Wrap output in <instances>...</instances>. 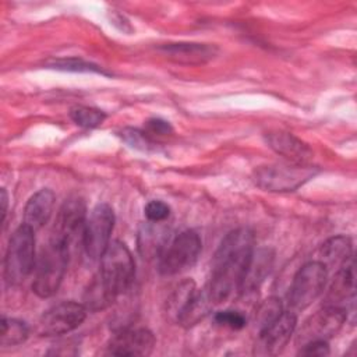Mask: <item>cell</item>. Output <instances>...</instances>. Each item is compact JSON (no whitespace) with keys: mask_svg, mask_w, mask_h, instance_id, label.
<instances>
[{"mask_svg":"<svg viewBox=\"0 0 357 357\" xmlns=\"http://www.w3.org/2000/svg\"><path fill=\"white\" fill-rule=\"evenodd\" d=\"M254 251L255 238L250 229L240 227L225 236L212 259L205 289L213 304L226 303L241 293Z\"/></svg>","mask_w":357,"mask_h":357,"instance_id":"1","label":"cell"},{"mask_svg":"<svg viewBox=\"0 0 357 357\" xmlns=\"http://www.w3.org/2000/svg\"><path fill=\"white\" fill-rule=\"evenodd\" d=\"M99 261V271L86 286L82 297V304L92 312L110 307L120 294L130 289L135 275L131 251L121 241H112Z\"/></svg>","mask_w":357,"mask_h":357,"instance_id":"2","label":"cell"},{"mask_svg":"<svg viewBox=\"0 0 357 357\" xmlns=\"http://www.w3.org/2000/svg\"><path fill=\"white\" fill-rule=\"evenodd\" d=\"M70 252L68 245L53 237L50 238L47 245L42 250L35 268L32 290L36 296L47 298L59 290L67 271Z\"/></svg>","mask_w":357,"mask_h":357,"instance_id":"3","label":"cell"},{"mask_svg":"<svg viewBox=\"0 0 357 357\" xmlns=\"http://www.w3.org/2000/svg\"><path fill=\"white\" fill-rule=\"evenodd\" d=\"M4 280L8 286L21 284L35 268V230L18 226L8 240L3 264Z\"/></svg>","mask_w":357,"mask_h":357,"instance_id":"4","label":"cell"},{"mask_svg":"<svg viewBox=\"0 0 357 357\" xmlns=\"http://www.w3.org/2000/svg\"><path fill=\"white\" fill-rule=\"evenodd\" d=\"M318 174V169L308 163H272L259 166L254 170V183L272 192L294 191Z\"/></svg>","mask_w":357,"mask_h":357,"instance_id":"5","label":"cell"},{"mask_svg":"<svg viewBox=\"0 0 357 357\" xmlns=\"http://www.w3.org/2000/svg\"><path fill=\"white\" fill-rule=\"evenodd\" d=\"M328 271L317 259L304 264L293 276L287 293L290 311L298 312L310 307L325 290Z\"/></svg>","mask_w":357,"mask_h":357,"instance_id":"6","label":"cell"},{"mask_svg":"<svg viewBox=\"0 0 357 357\" xmlns=\"http://www.w3.org/2000/svg\"><path fill=\"white\" fill-rule=\"evenodd\" d=\"M202 248V241L197 231L184 230L167 241L159 255L158 269L162 275L173 276L191 268Z\"/></svg>","mask_w":357,"mask_h":357,"instance_id":"7","label":"cell"},{"mask_svg":"<svg viewBox=\"0 0 357 357\" xmlns=\"http://www.w3.org/2000/svg\"><path fill=\"white\" fill-rule=\"evenodd\" d=\"M114 227V212L109 204H98L86 219L82 245L91 259H100L110 244Z\"/></svg>","mask_w":357,"mask_h":357,"instance_id":"8","label":"cell"},{"mask_svg":"<svg viewBox=\"0 0 357 357\" xmlns=\"http://www.w3.org/2000/svg\"><path fill=\"white\" fill-rule=\"evenodd\" d=\"M88 310L82 303L61 301L52 305L39 319V332L46 336L66 335L77 329L86 318Z\"/></svg>","mask_w":357,"mask_h":357,"instance_id":"9","label":"cell"},{"mask_svg":"<svg viewBox=\"0 0 357 357\" xmlns=\"http://www.w3.org/2000/svg\"><path fill=\"white\" fill-rule=\"evenodd\" d=\"M86 206L81 197H70L64 201L59 209L56 225L52 237L73 247V244L84 236V229L86 223Z\"/></svg>","mask_w":357,"mask_h":357,"instance_id":"10","label":"cell"},{"mask_svg":"<svg viewBox=\"0 0 357 357\" xmlns=\"http://www.w3.org/2000/svg\"><path fill=\"white\" fill-rule=\"evenodd\" d=\"M346 317V308L324 305L304 321L297 335V343L301 346L312 340H329L343 326Z\"/></svg>","mask_w":357,"mask_h":357,"instance_id":"11","label":"cell"},{"mask_svg":"<svg viewBox=\"0 0 357 357\" xmlns=\"http://www.w3.org/2000/svg\"><path fill=\"white\" fill-rule=\"evenodd\" d=\"M297 326V315L293 311H283L275 321L258 331L255 353L261 356H276L289 343Z\"/></svg>","mask_w":357,"mask_h":357,"instance_id":"12","label":"cell"},{"mask_svg":"<svg viewBox=\"0 0 357 357\" xmlns=\"http://www.w3.org/2000/svg\"><path fill=\"white\" fill-rule=\"evenodd\" d=\"M155 347V336L146 328L120 329L107 343L113 356H148Z\"/></svg>","mask_w":357,"mask_h":357,"instance_id":"13","label":"cell"},{"mask_svg":"<svg viewBox=\"0 0 357 357\" xmlns=\"http://www.w3.org/2000/svg\"><path fill=\"white\" fill-rule=\"evenodd\" d=\"M163 56L169 60L185 64V66H198L205 64L213 60L219 49L211 43H197V42H178V43H169L159 47Z\"/></svg>","mask_w":357,"mask_h":357,"instance_id":"14","label":"cell"},{"mask_svg":"<svg viewBox=\"0 0 357 357\" xmlns=\"http://www.w3.org/2000/svg\"><path fill=\"white\" fill-rule=\"evenodd\" d=\"M265 141L272 151H275L278 155H282L289 162L308 163V160L312 158L311 148L304 141L290 132H269L265 137Z\"/></svg>","mask_w":357,"mask_h":357,"instance_id":"15","label":"cell"},{"mask_svg":"<svg viewBox=\"0 0 357 357\" xmlns=\"http://www.w3.org/2000/svg\"><path fill=\"white\" fill-rule=\"evenodd\" d=\"M54 199V194L49 188H42L36 191L25 204L22 223L29 226L35 231L42 229L52 218Z\"/></svg>","mask_w":357,"mask_h":357,"instance_id":"16","label":"cell"},{"mask_svg":"<svg viewBox=\"0 0 357 357\" xmlns=\"http://www.w3.org/2000/svg\"><path fill=\"white\" fill-rule=\"evenodd\" d=\"M353 245L347 236H335L328 238L318 250V262H321L328 273L331 271H337L351 261Z\"/></svg>","mask_w":357,"mask_h":357,"instance_id":"17","label":"cell"},{"mask_svg":"<svg viewBox=\"0 0 357 357\" xmlns=\"http://www.w3.org/2000/svg\"><path fill=\"white\" fill-rule=\"evenodd\" d=\"M354 296V269L353 264H347L336 271L333 280L325 294L324 305L343 307V303Z\"/></svg>","mask_w":357,"mask_h":357,"instance_id":"18","label":"cell"},{"mask_svg":"<svg viewBox=\"0 0 357 357\" xmlns=\"http://www.w3.org/2000/svg\"><path fill=\"white\" fill-rule=\"evenodd\" d=\"M167 230L162 223L149 222L142 225L138 233V248L144 258H152L160 255L165 245L167 244Z\"/></svg>","mask_w":357,"mask_h":357,"instance_id":"19","label":"cell"},{"mask_svg":"<svg viewBox=\"0 0 357 357\" xmlns=\"http://www.w3.org/2000/svg\"><path fill=\"white\" fill-rule=\"evenodd\" d=\"M213 303L208 296L206 290H195L192 297L188 300L183 311L180 312L177 322L184 328H190L202 321L211 311Z\"/></svg>","mask_w":357,"mask_h":357,"instance_id":"20","label":"cell"},{"mask_svg":"<svg viewBox=\"0 0 357 357\" xmlns=\"http://www.w3.org/2000/svg\"><path fill=\"white\" fill-rule=\"evenodd\" d=\"M271 266H272V254L269 252V250L254 251V255L251 258V262L241 287V293L257 290L261 282L269 273Z\"/></svg>","mask_w":357,"mask_h":357,"instance_id":"21","label":"cell"},{"mask_svg":"<svg viewBox=\"0 0 357 357\" xmlns=\"http://www.w3.org/2000/svg\"><path fill=\"white\" fill-rule=\"evenodd\" d=\"M29 329L25 322L15 318L1 319V332H0V344L1 347H13L24 343L28 337Z\"/></svg>","mask_w":357,"mask_h":357,"instance_id":"22","label":"cell"},{"mask_svg":"<svg viewBox=\"0 0 357 357\" xmlns=\"http://www.w3.org/2000/svg\"><path fill=\"white\" fill-rule=\"evenodd\" d=\"M197 287L195 283L191 279L183 280L172 293L170 298L167 300V314L169 317L177 322V318L180 315V312L183 311V308L185 307V304L188 303V300L192 297V294L195 293Z\"/></svg>","mask_w":357,"mask_h":357,"instance_id":"23","label":"cell"},{"mask_svg":"<svg viewBox=\"0 0 357 357\" xmlns=\"http://www.w3.org/2000/svg\"><path fill=\"white\" fill-rule=\"evenodd\" d=\"M70 117L79 127L95 128L105 121L106 114H105V112H102L96 107L75 106L70 110Z\"/></svg>","mask_w":357,"mask_h":357,"instance_id":"24","label":"cell"},{"mask_svg":"<svg viewBox=\"0 0 357 357\" xmlns=\"http://www.w3.org/2000/svg\"><path fill=\"white\" fill-rule=\"evenodd\" d=\"M121 139L131 148L142 151V152H151L156 148V142L153 141L152 137H149L145 131L127 127L120 131Z\"/></svg>","mask_w":357,"mask_h":357,"instance_id":"25","label":"cell"},{"mask_svg":"<svg viewBox=\"0 0 357 357\" xmlns=\"http://www.w3.org/2000/svg\"><path fill=\"white\" fill-rule=\"evenodd\" d=\"M283 312V305L282 301L276 297H269L266 298L257 310V324H258V331L269 325L272 321H275L280 314Z\"/></svg>","mask_w":357,"mask_h":357,"instance_id":"26","label":"cell"},{"mask_svg":"<svg viewBox=\"0 0 357 357\" xmlns=\"http://www.w3.org/2000/svg\"><path fill=\"white\" fill-rule=\"evenodd\" d=\"M52 68L56 70H63V71H75V73H102V70L95 66L91 64L82 59H59V60H53L49 64Z\"/></svg>","mask_w":357,"mask_h":357,"instance_id":"27","label":"cell"},{"mask_svg":"<svg viewBox=\"0 0 357 357\" xmlns=\"http://www.w3.org/2000/svg\"><path fill=\"white\" fill-rule=\"evenodd\" d=\"M215 322L220 326L240 331L247 325V318L241 311L237 310H222L218 311L213 317Z\"/></svg>","mask_w":357,"mask_h":357,"instance_id":"28","label":"cell"},{"mask_svg":"<svg viewBox=\"0 0 357 357\" xmlns=\"http://www.w3.org/2000/svg\"><path fill=\"white\" fill-rule=\"evenodd\" d=\"M144 213L149 222L163 223L170 216V206L163 201L152 199L145 205Z\"/></svg>","mask_w":357,"mask_h":357,"instance_id":"29","label":"cell"},{"mask_svg":"<svg viewBox=\"0 0 357 357\" xmlns=\"http://www.w3.org/2000/svg\"><path fill=\"white\" fill-rule=\"evenodd\" d=\"M145 132L152 137V135H158V137H166L170 135L173 132V128L170 126L169 121L163 120V119H149L145 124Z\"/></svg>","mask_w":357,"mask_h":357,"instance_id":"30","label":"cell"},{"mask_svg":"<svg viewBox=\"0 0 357 357\" xmlns=\"http://www.w3.org/2000/svg\"><path fill=\"white\" fill-rule=\"evenodd\" d=\"M300 356H317V357H324L329 354V346L328 340H312L308 343H304L300 346Z\"/></svg>","mask_w":357,"mask_h":357,"instance_id":"31","label":"cell"},{"mask_svg":"<svg viewBox=\"0 0 357 357\" xmlns=\"http://www.w3.org/2000/svg\"><path fill=\"white\" fill-rule=\"evenodd\" d=\"M0 202H1V222L4 223V220H6V215H7V205H8V195H7L6 188H1Z\"/></svg>","mask_w":357,"mask_h":357,"instance_id":"32","label":"cell"}]
</instances>
